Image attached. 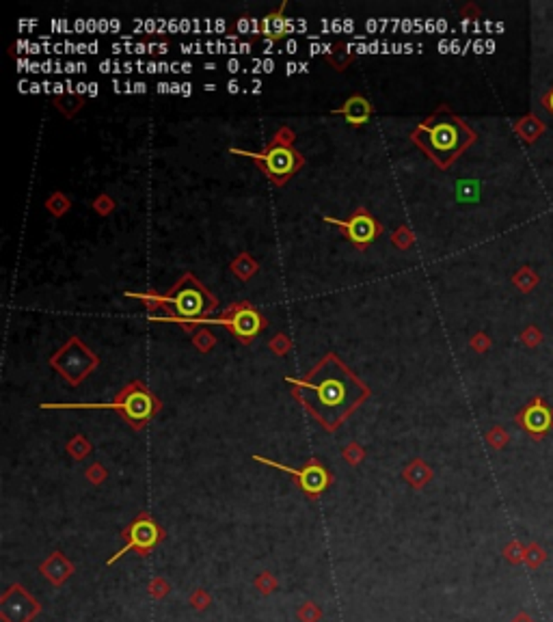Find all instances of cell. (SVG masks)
Wrapping results in <instances>:
<instances>
[{
    "instance_id": "obj_29",
    "label": "cell",
    "mask_w": 553,
    "mask_h": 622,
    "mask_svg": "<svg viewBox=\"0 0 553 622\" xmlns=\"http://www.w3.org/2000/svg\"><path fill=\"white\" fill-rule=\"evenodd\" d=\"M188 605L195 609V611H206L210 605H212V597L208 590L203 588H195L190 595H188Z\"/></svg>"
},
{
    "instance_id": "obj_8",
    "label": "cell",
    "mask_w": 553,
    "mask_h": 622,
    "mask_svg": "<svg viewBox=\"0 0 553 622\" xmlns=\"http://www.w3.org/2000/svg\"><path fill=\"white\" fill-rule=\"evenodd\" d=\"M214 322L225 324L229 333L234 335L242 346H249L261 331H266V327H268V320L261 316V311L249 301L231 303L225 311H221V316Z\"/></svg>"
},
{
    "instance_id": "obj_16",
    "label": "cell",
    "mask_w": 553,
    "mask_h": 622,
    "mask_svg": "<svg viewBox=\"0 0 553 622\" xmlns=\"http://www.w3.org/2000/svg\"><path fill=\"white\" fill-rule=\"evenodd\" d=\"M432 467L424 460V458H415V460H411L409 465H406L404 469H402V478H404V482L409 484L411 488H415V491H422L430 480H432Z\"/></svg>"
},
{
    "instance_id": "obj_32",
    "label": "cell",
    "mask_w": 553,
    "mask_h": 622,
    "mask_svg": "<svg viewBox=\"0 0 553 622\" xmlns=\"http://www.w3.org/2000/svg\"><path fill=\"white\" fill-rule=\"evenodd\" d=\"M540 130H542V126L538 124V119L536 117H528V119H523L519 126H516V132L526 138V141H534L538 134H540Z\"/></svg>"
},
{
    "instance_id": "obj_22",
    "label": "cell",
    "mask_w": 553,
    "mask_h": 622,
    "mask_svg": "<svg viewBox=\"0 0 553 622\" xmlns=\"http://www.w3.org/2000/svg\"><path fill=\"white\" fill-rule=\"evenodd\" d=\"M253 585H255V590L259 592L261 597H271L273 592H277V588H279V579L271 571H261L253 579Z\"/></svg>"
},
{
    "instance_id": "obj_9",
    "label": "cell",
    "mask_w": 553,
    "mask_h": 622,
    "mask_svg": "<svg viewBox=\"0 0 553 622\" xmlns=\"http://www.w3.org/2000/svg\"><path fill=\"white\" fill-rule=\"evenodd\" d=\"M253 460L261 462V465H268L273 469H279L283 473H287V476H292L299 484V488L305 493L307 499H318L320 495H323L331 484H333V473L320 462L318 458H309L301 469L297 467H287V465H281V462H275L271 458H264V456H253Z\"/></svg>"
},
{
    "instance_id": "obj_27",
    "label": "cell",
    "mask_w": 553,
    "mask_h": 622,
    "mask_svg": "<svg viewBox=\"0 0 553 622\" xmlns=\"http://www.w3.org/2000/svg\"><path fill=\"white\" fill-rule=\"evenodd\" d=\"M323 607L313 601H305L299 609H297V618L299 622H320L323 620Z\"/></svg>"
},
{
    "instance_id": "obj_19",
    "label": "cell",
    "mask_w": 553,
    "mask_h": 622,
    "mask_svg": "<svg viewBox=\"0 0 553 622\" xmlns=\"http://www.w3.org/2000/svg\"><path fill=\"white\" fill-rule=\"evenodd\" d=\"M82 104H84V96L82 93L67 91V93H56L54 96V106L59 108L65 117H74L82 108Z\"/></svg>"
},
{
    "instance_id": "obj_1",
    "label": "cell",
    "mask_w": 553,
    "mask_h": 622,
    "mask_svg": "<svg viewBox=\"0 0 553 622\" xmlns=\"http://www.w3.org/2000/svg\"><path fill=\"white\" fill-rule=\"evenodd\" d=\"M285 380L294 400L327 432H335L372 396L367 384L335 352L325 354L305 376Z\"/></svg>"
},
{
    "instance_id": "obj_39",
    "label": "cell",
    "mask_w": 553,
    "mask_h": 622,
    "mask_svg": "<svg viewBox=\"0 0 553 622\" xmlns=\"http://www.w3.org/2000/svg\"><path fill=\"white\" fill-rule=\"evenodd\" d=\"M545 102H547V106H549V110H551V112H553V91H551V93H549V96H547V100H545Z\"/></svg>"
},
{
    "instance_id": "obj_11",
    "label": "cell",
    "mask_w": 553,
    "mask_h": 622,
    "mask_svg": "<svg viewBox=\"0 0 553 622\" xmlns=\"http://www.w3.org/2000/svg\"><path fill=\"white\" fill-rule=\"evenodd\" d=\"M41 611V603L22 583H11L0 595V620L3 622H33Z\"/></svg>"
},
{
    "instance_id": "obj_38",
    "label": "cell",
    "mask_w": 553,
    "mask_h": 622,
    "mask_svg": "<svg viewBox=\"0 0 553 622\" xmlns=\"http://www.w3.org/2000/svg\"><path fill=\"white\" fill-rule=\"evenodd\" d=\"M510 622H536V618L532 614H528V611H519Z\"/></svg>"
},
{
    "instance_id": "obj_7",
    "label": "cell",
    "mask_w": 553,
    "mask_h": 622,
    "mask_svg": "<svg viewBox=\"0 0 553 622\" xmlns=\"http://www.w3.org/2000/svg\"><path fill=\"white\" fill-rule=\"evenodd\" d=\"M122 540H124V547L112 557H108L106 562L108 566H112L115 562L130 551H134L141 557H148L158 545L167 540V531L158 525V521L150 512H138L134 521L122 531Z\"/></svg>"
},
{
    "instance_id": "obj_2",
    "label": "cell",
    "mask_w": 553,
    "mask_h": 622,
    "mask_svg": "<svg viewBox=\"0 0 553 622\" xmlns=\"http://www.w3.org/2000/svg\"><path fill=\"white\" fill-rule=\"evenodd\" d=\"M411 141L439 169H450L460 154L474 145L476 134L443 104L411 132Z\"/></svg>"
},
{
    "instance_id": "obj_20",
    "label": "cell",
    "mask_w": 553,
    "mask_h": 622,
    "mask_svg": "<svg viewBox=\"0 0 553 622\" xmlns=\"http://www.w3.org/2000/svg\"><path fill=\"white\" fill-rule=\"evenodd\" d=\"M70 207H72V201H70V197H67L63 190H56V193H52V195L46 199V210H48L54 219L65 216V214L70 212Z\"/></svg>"
},
{
    "instance_id": "obj_17",
    "label": "cell",
    "mask_w": 553,
    "mask_h": 622,
    "mask_svg": "<svg viewBox=\"0 0 553 622\" xmlns=\"http://www.w3.org/2000/svg\"><path fill=\"white\" fill-rule=\"evenodd\" d=\"M229 271L234 273L240 281H249V279H253L257 275L259 264H257V259L251 253L242 251L240 255H236V259H231Z\"/></svg>"
},
{
    "instance_id": "obj_6",
    "label": "cell",
    "mask_w": 553,
    "mask_h": 622,
    "mask_svg": "<svg viewBox=\"0 0 553 622\" xmlns=\"http://www.w3.org/2000/svg\"><path fill=\"white\" fill-rule=\"evenodd\" d=\"M100 365V357L80 337H70L50 357V368L63 376L70 387H78L89 378Z\"/></svg>"
},
{
    "instance_id": "obj_25",
    "label": "cell",
    "mask_w": 553,
    "mask_h": 622,
    "mask_svg": "<svg viewBox=\"0 0 553 622\" xmlns=\"http://www.w3.org/2000/svg\"><path fill=\"white\" fill-rule=\"evenodd\" d=\"M547 562V551L538 545V543H528V549H526V566L528 569H532V571H536V569H540L542 564Z\"/></svg>"
},
{
    "instance_id": "obj_3",
    "label": "cell",
    "mask_w": 553,
    "mask_h": 622,
    "mask_svg": "<svg viewBox=\"0 0 553 622\" xmlns=\"http://www.w3.org/2000/svg\"><path fill=\"white\" fill-rule=\"evenodd\" d=\"M126 296L141 299L148 305L150 311L154 309L164 311L169 320H176L178 324H197L203 320H210V316L219 309V299L193 273L182 275L180 281L164 294L126 292Z\"/></svg>"
},
{
    "instance_id": "obj_34",
    "label": "cell",
    "mask_w": 553,
    "mask_h": 622,
    "mask_svg": "<svg viewBox=\"0 0 553 622\" xmlns=\"http://www.w3.org/2000/svg\"><path fill=\"white\" fill-rule=\"evenodd\" d=\"M91 207H93V210H96L100 216H108V214H112V210H115V201H112L110 195L102 193V195H98V197L93 199Z\"/></svg>"
},
{
    "instance_id": "obj_21",
    "label": "cell",
    "mask_w": 553,
    "mask_h": 622,
    "mask_svg": "<svg viewBox=\"0 0 553 622\" xmlns=\"http://www.w3.org/2000/svg\"><path fill=\"white\" fill-rule=\"evenodd\" d=\"M67 454L74 458V460H84L86 456L91 454V450H93V446H91V441L86 439L84 434H74L70 441H67Z\"/></svg>"
},
{
    "instance_id": "obj_14",
    "label": "cell",
    "mask_w": 553,
    "mask_h": 622,
    "mask_svg": "<svg viewBox=\"0 0 553 622\" xmlns=\"http://www.w3.org/2000/svg\"><path fill=\"white\" fill-rule=\"evenodd\" d=\"M285 7H287V3H281L279 9L266 13L257 22V35L259 37H264L268 41H281L289 31H292V22H289L285 18V13H283Z\"/></svg>"
},
{
    "instance_id": "obj_5",
    "label": "cell",
    "mask_w": 553,
    "mask_h": 622,
    "mask_svg": "<svg viewBox=\"0 0 553 622\" xmlns=\"http://www.w3.org/2000/svg\"><path fill=\"white\" fill-rule=\"evenodd\" d=\"M41 408H108L122 415L132 430H143L162 410V402L143 380H132L104 404H41Z\"/></svg>"
},
{
    "instance_id": "obj_23",
    "label": "cell",
    "mask_w": 553,
    "mask_h": 622,
    "mask_svg": "<svg viewBox=\"0 0 553 622\" xmlns=\"http://www.w3.org/2000/svg\"><path fill=\"white\" fill-rule=\"evenodd\" d=\"M526 549H528V545H523L519 538H514V540H510L504 547L502 553H504L506 562H510V564L519 566V564H526Z\"/></svg>"
},
{
    "instance_id": "obj_15",
    "label": "cell",
    "mask_w": 553,
    "mask_h": 622,
    "mask_svg": "<svg viewBox=\"0 0 553 622\" xmlns=\"http://www.w3.org/2000/svg\"><path fill=\"white\" fill-rule=\"evenodd\" d=\"M372 112H374V106L370 104L367 98H363V96H359V93L351 96V98H348L339 108L333 110V115H341L344 119H346V124H348V126H353V128L365 126V124L370 122Z\"/></svg>"
},
{
    "instance_id": "obj_4",
    "label": "cell",
    "mask_w": 553,
    "mask_h": 622,
    "mask_svg": "<svg viewBox=\"0 0 553 622\" xmlns=\"http://www.w3.org/2000/svg\"><path fill=\"white\" fill-rule=\"evenodd\" d=\"M297 134L289 126H281L261 152H247L231 147V154L251 158L275 186H285L305 167V156L294 147Z\"/></svg>"
},
{
    "instance_id": "obj_12",
    "label": "cell",
    "mask_w": 553,
    "mask_h": 622,
    "mask_svg": "<svg viewBox=\"0 0 553 622\" xmlns=\"http://www.w3.org/2000/svg\"><path fill=\"white\" fill-rule=\"evenodd\" d=\"M516 424L538 441L549 432V428H553V410L542 402V398H534L516 415Z\"/></svg>"
},
{
    "instance_id": "obj_10",
    "label": "cell",
    "mask_w": 553,
    "mask_h": 622,
    "mask_svg": "<svg viewBox=\"0 0 553 622\" xmlns=\"http://www.w3.org/2000/svg\"><path fill=\"white\" fill-rule=\"evenodd\" d=\"M325 223H331L335 225L344 238L351 242L357 251H365L378 235L383 233V225L378 223L372 212L367 210V207H357V210L348 216L346 221L341 219H333V216H325Z\"/></svg>"
},
{
    "instance_id": "obj_26",
    "label": "cell",
    "mask_w": 553,
    "mask_h": 622,
    "mask_svg": "<svg viewBox=\"0 0 553 622\" xmlns=\"http://www.w3.org/2000/svg\"><path fill=\"white\" fill-rule=\"evenodd\" d=\"M173 590L171 581L167 577H154L148 585V592H150V599L152 601H162L169 597V592Z\"/></svg>"
},
{
    "instance_id": "obj_36",
    "label": "cell",
    "mask_w": 553,
    "mask_h": 622,
    "mask_svg": "<svg viewBox=\"0 0 553 622\" xmlns=\"http://www.w3.org/2000/svg\"><path fill=\"white\" fill-rule=\"evenodd\" d=\"M471 346H474V350H476V352H484V350H488L490 342H488V337H486V335L478 333L476 337H471Z\"/></svg>"
},
{
    "instance_id": "obj_28",
    "label": "cell",
    "mask_w": 553,
    "mask_h": 622,
    "mask_svg": "<svg viewBox=\"0 0 553 622\" xmlns=\"http://www.w3.org/2000/svg\"><path fill=\"white\" fill-rule=\"evenodd\" d=\"M341 458L351 465V467H357V465H361L363 460H365V450H363V446H359L357 441H351L348 443V446H344V450H341Z\"/></svg>"
},
{
    "instance_id": "obj_33",
    "label": "cell",
    "mask_w": 553,
    "mask_h": 622,
    "mask_svg": "<svg viewBox=\"0 0 553 622\" xmlns=\"http://www.w3.org/2000/svg\"><path fill=\"white\" fill-rule=\"evenodd\" d=\"M84 478H86V482H89V484L100 486V484H104V482L108 480V471H106L100 462H93L91 467H86Z\"/></svg>"
},
{
    "instance_id": "obj_13",
    "label": "cell",
    "mask_w": 553,
    "mask_h": 622,
    "mask_svg": "<svg viewBox=\"0 0 553 622\" xmlns=\"http://www.w3.org/2000/svg\"><path fill=\"white\" fill-rule=\"evenodd\" d=\"M39 573L41 577L54 585V588H61L74 573H76V564L72 559L65 557L63 551H52L41 564H39Z\"/></svg>"
},
{
    "instance_id": "obj_35",
    "label": "cell",
    "mask_w": 553,
    "mask_h": 622,
    "mask_svg": "<svg viewBox=\"0 0 553 622\" xmlns=\"http://www.w3.org/2000/svg\"><path fill=\"white\" fill-rule=\"evenodd\" d=\"M289 348H292V342H289V337L285 333H277L271 339V350L277 354V357H285V354L289 352Z\"/></svg>"
},
{
    "instance_id": "obj_30",
    "label": "cell",
    "mask_w": 553,
    "mask_h": 622,
    "mask_svg": "<svg viewBox=\"0 0 553 622\" xmlns=\"http://www.w3.org/2000/svg\"><path fill=\"white\" fill-rule=\"evenodd\" d=\"M391 242H393V247H398L400 251H406V249H411V247H413L415 235H413V231H411L409 227L402 225V227H398V229L391 233Z\"/></svg>"
},
{
    "instance_id": "obj_18",
    "label": "cell",
    "mask_w": 553,
    "mask_h": 622,
    "mask_svg": "<svg viewBox=\"0 0 553 622\" xmlns=\"http://www.w3.org/2000/svg\"><path fill=\"white\" fill-rule=\"evenodd\" d=\"M353 58H355V54L348 50V46L346 44H341V41H337L333 48H331V52L325 56V61L335 70V72H344L348 65L353 63Z\"/></svg>"
},
{
    "instance_id": "obj_24",
    "label": "cell",
    "mask_w": 553,
    "mask_h": 622,
    "mask_svg": "<svg viewBox=\"0 0 553 622\" xmlns=\"http://www.w3.org/2000/svg\"><path fill=\"white\" fill-rule=\"evenodd\" d=\"M190 342H193V346L199 350V352H210L214 346H216V337H214V333L212 331H208V329H195V333L190 335Z\"/></svg>"
},
{
    "instance_id": "obj_31",
    "label": "cell",
    "mask_w": 553,
    "mask_h": 622,
    "mask_svg": "<svg viewBox=\"0 0 553 622\" xmlns=\"http://www.w3.org/2000/svg\"><path fill=\"white\" fill-rule=\"evenodd\" d=\"M508 441H510V434L502 426H493L486 432V443H488L493 450H504L508 446Z\"/></svg>"
},
{
    "instance_id": "obj_37",
    "label": "cell",
    "mask_w": 553,
    "mask_h": 622,
    "mask_svg": "<svg viewBox=\"0 0 553 622\" xmlns=\"http://www.w3.org/2000/svg\"><path fill=\"white\" fill-rule=\"evenodd\" d=\"M523 342H526L528 346H534L536 342H538V333L534 331V329H528L526 333H523V337H521Z\"/></svg>"
}]
</instances>
